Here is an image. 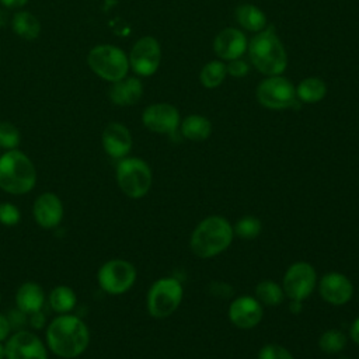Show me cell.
<instances>
[{
  "label": "cell",
  "instance_id": "6da1fadb",
  "mask_svg": "<svg viewBox=\"0 0 359 359\" xmlns=\"http://www.w3.org/2000/svg\"><path fill=\"white\" fill-rule=\"evenodd\" d=\"M46 342L55 355L63 359H73L87 349L90 332L79 317L62 314L48 325Z\"/></svg>",
  "mask_w": 359,
  "mask_h": 359
},
{
  "label": "cell",
  "instance_id": "7a4b0ae2",
  "mask_svg": "<svg viewBox=\"0 0 359 359\" xmlns=\"http://www.w3.org/2000/svg\"><path fill=\"white\" fill-rule=\"evenodd\" d=\"M233 226L219 215L208 216L194 229L189 240L192 252L199 258H212L226 251L233 241Z\"/></svg>",
  "mask_w": 359,
  "mask_h": 359
},
{
  "label": "cell",
  "instance_id": "3957f363",
  "mask_svg": "<svg viewBox=\"0 0 359 359\" xmlns=\"http://www.w3.org/2000/svg\"><path fill=\"white\" fill-rule=\"evenodd\" d=\"M36 182V171L27 154L13 149L0 156V188L13 195L29 192Z\"/></svg>",
  "mask_w": 359,
  "mask_h": 359
},
{
  "label": "cell",
  "instance_id": "277c9868",
  "mask_svg": "<svg viewBox=\"0 0 359 359\" xmlns=\"http://www.w3.org/2000/svg\"><path fill=\"white\" fill-rule=\"evenodd\" d=\"M248 52L252 65L264 74L278 76L286 65V50L272 28L259 31L250 42Z\"/></svg>",
  "mask_w": 359,
  "mask_h": 359
},
{
  "label": "cell",
  "instance_id": "5b68a950",
  "mask_svg": "<svg viewBox=\"0 0 359 359\" xmlns=\"http://www.w3.org/2000/svg\"><path fill=\"white\" fill-rule=\"evenodd\" d=\"M87 63L97 76L111 83L125 79L129 70L128 56L114 45L94 46L87 56Z\"/></svg>",
  "mask_w": 359,
  "mask_h": 359
},
{
  "label": "cell",
  "instance_id": "8992f818",
  "mask_svg": "<svg viewBox=\"0 0 359 359\" xmlns=\"http://www.w3.org/2000/svg\"><path fill=\"white\" fill-rule=\"evenodd\" d=\"M116 181L121 191L126 196L139 199L149 192L153 175L149 164L144 160L128 157L122 158L116 165Z\"/></svg>",
  "mask_w": 359,
  "mask_h": 359
},
{
  "label": "cell",
  "instance_id": "52a82bcc",
  "mask_svg": "<svg viewBox=\"0 0 359 359\" xmlns=\"http://www.w3.org/2000/svg\"><path fill=\"white\" fill-rule=\"evenodd\" d=\"M184 294L182 285L175 278H161L156 280L147 293V311L154 318L171 316L181 304Z\"/></svg>",
  "mask_w": 359,
  "mask_h": 359
},
{
  "label": "cell",
  "instance_id": "ba28073f",
  "mask_svg": "<svg viewBox=\"0 0 359 359\" xmlns=\"http://www.w3.org/2000/svg\"><path fill=\"white\" fill-rule=\"evenodd\" d=\"M257 100L269 109H286L297 105L296 88L290 81L279 76H271L259 83Z\"/></svg>",
  "mask_w": 359,
  "mask_h": 359
},
{
  "label": "cell",
  "instance_id": "9c48e42d",
  "mask_svg": "<svg viewBox=\"0 0 359 359\" xmlns=\"http://www.w3.org/2000/svg\"><path fill=\"white\" fill-rule=\"evenodd\" d=\"M98 285L109 294H122L128 292L136 280L135 266L125 259L107 261L98 271Z\"/></svg>",
  "mask_w": 359,
  "mask_h": 359
},
{
  "label": "cell",
  "instance_id": "30bf717a",
  "mask_svg": "<svg viewBox=\"0 0 359 359\" xmlns=\"http://www.w3.org/2000/svg\"><path fill=\"white\" fill-rule=\"evenodd\" d=\"M317 285V273L311 264L299 261L292 264L283 276L282 289L290 300H306Z\"/></svg>",
  "mask_w": 359,
  "mask_h": 359
},
{
  "label": "cell",
  "instance_id": "8fae6325",
  "mask_svg": "<svg viewBox=\"0 0 359 359\" xmlns=\"http://www.w3.org/2000/svg\"><path fill=\"white\" fill-rule=\"evenodd\" d=\"M161 62V49L158 42L151 36L140 38L132 48L129 65L139 76H151Z\"/></svg>",
  "mask_w": 359,
  "mask_h": 359
},
{
  "label": "cell",
  "instance_id": "7c38bea8",
  "mask_svg": "<svg viewBox=\"0 0 359 359\" xmlns=\"http://www.w3.org/2000/svg\"><path fill=\"white\" fill-rule=\"evenodd\" d=\"M7 359H48L42 341L32 332L15 331L4 345Z\"/></svg>",
  "mask_w": 359,
  "mask_h": 359
},
{
  "label": "cell",
  "instance_id": "4fadbf2b",
  "mask_svg": "<svg viewBox=\"0 0 359 359\" xmlns=\"http://www.w3.org/2000/svg\"><path fill=\"white\" fill-rule=\"evenodd\" d=\"M229 320L240 330H250L259 324L264 316L262 304L252 296L236 297L229 307Z\"/></svg>",
  "mask_w": 359,
  "mask_h": 359
},
{
  "label": "cell",
  "instance_id": "5bb4252c",
  "mask_svg": "<svg viewBox=\"0 0 359 359\" xmlns=\"http://www.w3.org/2000/svg\"><path fill=\"white\" fill-rule=\"evenodd\" d=\"M142 121L151 132L172 135L180 125V114L171 104H153L143 111Z\"/></svg>",
  "mask_w": 359,
  "mask_h": 359
},
{
  "label": "cell",
  "instance_id": "9a60e30c",
  "mask_svg": "<svg viewBox=\"0 0 359 359\" xmlns=\"http://www.w3.org/2000/svg\"><path fill=\"white\" fill-rule=\"evenodd\" d=\"M318 292L324 302L341 306L348 303L353 296V285L348 276L341 272H328L321 276Z\"/></svg>",
  "mask_w": 359,
  "mask_h": 359
},
{
  "label": "cell",
  "instance_id": "2e32d148",
  "mask_svg": "<svg viewBox=\"0 0 359 359\" xmlns=\"http://www.w3.org/2000/svg\"><path fill=\"white\" fill-rule=\"evenodd\" d=\"M34 219L43 229H55L63 219V205L52 192L41 194L34 202Z\"/></svg>",
  "mask_w": 359,
  "mask_h": 359
},
{
  "label": "cell",
  "instance_id": "e0dca14e",
  "mask_svg": "<svg viewBox=\"0 0 359 359\" xmlns=\"http://www.w3.org/2000/svg\"><path fill=\"white\" fill-rule=\"evenodd\" d=\"M101 142L105 153L112 158H123L132 149L130 132L119 122H111L105 126Z\"/></svg>",
  "mask_w": 359,
  "mask_h": 359
},
{
  "label": "cell",
  "instance_id": "ac0fdd59",
  "mask_svg": "<svg viewBox=\"0 0 359 359\" xmlns=\"http://www.w3.org/2000/svg\"><path fill=\"white\" fill-rule=\"evenodd\" d=\"M216 55L222 59L234 60L238 59L247 49L245 36L236 28H226L217 34L213 42Z\"/></svg>",
  "mask_w": 359,
  "mask_h": 359
},
{
  "label": "cell",
  "instance_id": "d6986e66",
  "mask_svg": "<svg viewBox=\"0 0 359 359\" xmlns=\"http://www.w3.org/2000/svg\"><path fill=\"white\" fill-rule=\"evenodd\" d=\"M143 94V84L136 77H126L115 81L109 88V98L114 104L128 107L136 104Z\"/></svg>",
  "mask_w": 359,
  "mask_h": 359
},
{
  "label": "cell",
  "instance_id": "ffe728a7",
  "mask_svg": "<svg viewBox=\"0 0 359 359\" xmlns=\"http://www.w3.org/2000/svg\"><path fill=\"white\" fill-rule=\"evenodd\" d=\"M43 302H45L43 290L35 282L22 283L15 293L17 307L25 314H32L35 311H39L43 306Z\"/></svg>",
  "mask_w": 359,
  "mask_h": 359
},
{
  "label": "cell",
  "instance_id": "44dd1931",
  "mask_svg": "<svg viewBox=\"0 0 359 359\" xmlns=\"http://www.w3.org/2000/svg\"><path fill=\"white\" fill-rule=\"evenodd\" d=\"M212 125L209 119L201 115H189L181 123V133L192 142H202L210 136Z\"/></svg>",
  "mask_w": 359,
  "mask_h": 359
},
{
  "label": "cell",
  "instance_id": "7402d4cb",
  "mask_svg": "<svg viewBox=\"0 0 359 359\" xmlns=\"http://www.w3.org/2000/svg\"><path fill=\"white\" fill-rule=\"evenodd\" d=\"M13 31L24 39H35L41 32L39 20L29 11H17L13 17Z\"/></svg>",
  "mask_w": 359,
  "mask_h": 359
},
{
  "label": "cell",
  "instance_id": "603a6c76",
  "mask_svg": "<svg viewBox=\"0 0 359 359\" xmlns=\"http://www.w3.org/2000/svg\"><path fill=\"white\" fill-rule=\"evenodd\" d=\"M236 18L238 24L251 32H259L266 24L265 14L252 4H243L236 10Z\"/></svg>",
  "mask_w": 359,
  "mask_h": 359
},
{
  "label": "cell",
  "instance_id": "cb8c5ba5",
  "mask_svg": "<svg viewBox=\"0 0 359 359\" xmlns=\"http://www.w3.org/2000/svg\"><path fill=\"white\" fill-rule=\"evenodd\" d=\"M327 93L325 83L318 77H307L297 86L296 95L302 102L314 104L324 98Z\"/></svg>",
  "mask_w": 359,
  "mask_h": 359
},
{
  "label": "cell",
  "instance_id": "d4e9b609",
  "mask_svg": "<svg viewBox=\"0 0 359 359\" xmlns=\"http://www.w3.org/2000/svg\"><path fill=\"white\" fill-rule=\"evenodd\" d=\"M255 299L265 306H279L285 299V292L280 285L273 280H262L255 286Z\"/></svg>",
  "mask_w": 359,
  "mask_h": 359
},
{
  "label": "cell",
  "instance_id": "484cf974",
  "mask_svg": "<svg viewBox=\"0 0 359 359\" xmlns=\"http://www.w3.org/2000/svg\"><path fill=\"white\" fill-rule=\"evenodd\" d=\"M77 303L76 293L69 286H56L49 294L50 307L60 314H67Z\"/></svg>",
  "mask_w": 359,
  "mask_h": 359
},
{
  "label": "cell",
  "instance_id": "4316f807",
  "mask_svg": "<svg viewBox=\"0 0 359 359\" xmlns=\"http://www.w3.org/2000/svg\"><path fill=\"white\" fill-rule=\"evenodd\" d=\"M318 346L324 353L334 355L346 346V337L339 330H327L318 338Z\"/></svg>",
  "mask_w": 359,
  "mask_h": 359
},
{
  "label": "cell",
  "instance_id": "83f0119b",
  "mask_svg": "<svg viewBox=\"0 0 359 359\" xmlns=\"http://www.w3.org/2000/svg\"><path fill=\"white\" fill-rule=\"evenodd\" d=\"M226 66L219 60H213L203 66L201 72V81L206 88H215L219 84H222V81L226 77Z\"/></svg>",
  "mask_w": 359,
  "mask_h": 359
},
{
  "label": "cell",
  "instance_id": "f1b7e54d",
  "mask_svg": "<svg viewBox=\"0 0 359 359\" xmlns=\"http://www.w3.org/2000/svg\"><path fill=\"white\" fill-rule=\"evenodd\" d=\"M261 229H262V223L255 216H244L238 219L233 226L234 234L243 240H252L258 237V234L261 233Z\"/></svg>",
  "mask_w": 359,
  "mask_h": 359
},
{
  "label": "cell",
  "instance_id": "f546056e",
  "mask_svg": "<svg viewBox=\"0 0 359 359\" xmlns=\"http://www.w3.org/2000/svg\"><path fill=\"white\" fill-rule=\"evenodd\" d=\"M20 140H21L20 130L11 122H7V121L0 122V147L13 150L20 144Z\"/></svg>",
  "mask_w": 359,
  "mask_h": 359
},
{
  "label": "cell",
  "instance_id": "4dcf8cb0",
  "mask_svg": "<svg viewBox=\"0 0 359 359\" xmlns=\"http://www.w3.org/2000/svg\"><path fill=\"white\" fill-rule=\"evenodd\" d=\"M258 359H294L290 351L278 345L266 344L258 351Z\"/></svg>",
  "mask_w": 359,
  "mask_h": 359
},
{
  "label": "cell",
  "instance_id": "1f68e13d",
  "mask_svg": "<svg viewBox=\"0 0 359 359\" xmlns=\"http://www.w3.org/2000/svg\"><path fill=\"white\" fill-rule=\"evenodd\" d=\"M20 222V210L10 202L0 203V223L4 226H14Z\"/></svg>",
  "mask_w": 359,
  "mask_h": 359
},
{
  "label": "cell",
  "instance_id": "d6a6232c",
  "mask_svg": "<svg viewBox=\"0 0 359 359\" xmlns=\"http://www.w3.org/2000/svg\"><path fill=\"white\" fill-rule=\"evenodd\" d=\"M7 318H8V323H10L11 328H15L17 331L22 330V327L28 323L27 321V314L24 311H21L18 307L11 310L7 316Z\"/></svg>",
  "mask_w": 359,
  "mask_h": 359
},
{
  "label": "cell",
  "instance_id": "836d02e7",
  "mask_svg": "<svg viewBox=\"0 0 359 359\" xmlns=\"http://www.w3.org/2000/svg\"><path fill=\"white\" fill-rule=\"evenodd\" d=\"M226 69H227V73L231 74L233 77H244L248 73L247 63L240 59L230 60V63L226 66Z\"/></svg>",
  "mask_w": 359,
  "mask_h": 359
},
{
  "label": "cell",
  "instance_id": "e575fe53",
  "mask_svg": "<svg viewBox=\"0 0 359 359\" xmlns=\"http://www.w3.org/2000/svg\"><path fill=\"white\" fill-rule=\"evenodd\" d=\"M209 292L215 296V297H222V299H226L229 296L233 294V287L231 285H227V283H223V282H213L209 285Z\"/></svg>",
  "mask_w": 359,
  "mask_h": 359
},
{
  "label": "cell",
  "instance_id": "d590c367",
  "mask_svg": "<svg viewBox=\"0 0 359 359\" xmlns=\"http://www.w3.org/2000/svg\"><path fill=\"white\" fill-rule=\"evenodd\" d=\"M28 323H29L34 328H36V330L42 328L43 324H45V316H43V313L39 310V311H35V313L29 314Z\"/></svg>",
  "mask_w": 359,
  "mask_h": 359
},
{
  "label": "cell",
  "instance_id": "8d00e7d4",
  "mask_svg": "<svg viewBox=\"0 0 359 359\" xmlns=\"http://www.w3.org/2000/svg\"><path fill=\"white\" fill-rule=\"evenodd\" d=\"M10 330H11V325H10V323H8L7 316L0 314V342L4 341V339L8 337Z\"/></svg>",
  "mask_w": 359,
  "mask_h": 359
},
{
  "label": "cell",
  "instance_id": "74e56055",
  "mask_svg": "<svg viewBox=\"0 0 359 359\" xmlns=\"http://www.w3.org/2000/svg\"><path fill=\"white\" fill-rule=\"evenodd\" d=\"M349 335L352 338V341L359 345V317L352 323L351 325V330H349Z\"/></svg>",
  "mask_w": 359,
  "mask_h": 359
},
{
  "label": "cell",
  "instance_id": "f35d334b",
  "mask_svg": "<svg viewBox=\"0 0 359 359\" xmlns=\"http://www.w3.org/2000/svg\"><path fill=\"white\" fill-rule=\"evenodd\" d=\"M28 0H0V3L8 8H20L27 4Z\"/></svg>",
  "mask_w": 359,
  "mask_h": 359
},
{
  "label": "cell",
  "instance_id": "ab89813d",
  "mask_svg": "<svg viewBox=\"0 0 359 359\" xmlns=\"http://www.w3.org/2000/svg\"><path fill=\"white\" fill-rule=\"evenodd\" d=\"M290 310L293 313H299L302 310V302L299 300H290Z\"/></svg>",
  "mask_w": 359,
  "mask_h": 359
},
{
  "label": "cell",
  "instance_id": "60d3db41",
  "mask_svg": "<svg viewBox=\"0 0 359 359\" xmlns=\"http://www.w3.org/2000/svg\"><path fill=\"white\" fill-rule=\"evenodd\" d=\"M4 358H6V348L4 345L0 344V359H4Z\"/></svg>",
  "mask_w": 359,
  "mask_h": 359
},
{
  "label": "cell",
  "instance_id": "b9f144b4",
  "mask_svg": "<svg viewBox=\"0 0 359 359\" xmlns=\"http://www.w3.org/2000/svg\"><path fill=\"white\" fill-rule=\"evenodd\" d=\"M339 359H348V358H339Z\"/></svg>",
  "mask_w": 359,
  "mask_h": 359
},
{
  "label": "cell",
  "instance_id": "7bdbcfd3",
  "mask_svg": "<svg viewBox=\"0 0 359 359\" xmlns=\"http://www.w3.org/2000/svg\"><path fill=\"white\" fill-rule=\"evenodd\" d=\"M0 300H1V296H0Z\"/></svg>",
  "mask_w": 359,
  "mask_h": 359
}]
</instances>
